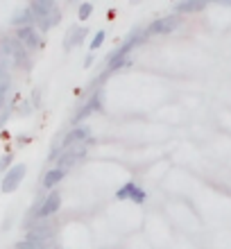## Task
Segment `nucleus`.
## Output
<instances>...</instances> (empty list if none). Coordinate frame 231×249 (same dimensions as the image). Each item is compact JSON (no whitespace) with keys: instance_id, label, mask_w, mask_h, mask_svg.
I'll use <instances>...</instances> for the list:
<instances>
[{"instance_id":"f257e3e1","label":"nucleus","mask_w":231,"mask_h":249,"mask_svg":"<svg viewBox=\"0 0 231 249\" xmlns=\"http://www.w3.org/2000/svg\"><path fill=\"white\" fill-rule=\"evenodd\" d=\"M34 14V23L41 27V30H48L50 25L59 23V12H57V2L54 0H32L30 5Z\"/></svg>"},{"instance_id":"f03ea898","label":"nucleus","mask_w":231,"mask_h":249,"mask_svg":"<svg viewBox=\"0 0 231 249\" xmlns=\"http://www.w3.org/2000/svg\"><path fill=\"white\" fill-rule=\"evenodd\" d=\"M0 50L7 57L9 66H16V68H30V54H27V48L20 43L16 36H7V39L0 41Z\"/></svg>"},{"instance_id":"7ed1b4c3","label":"nucleus","mask_w":231,"mask_h":249,"mask_svg":"<svg viewBox=\"0 0 231 249\" xmlns=\"http://www.w3.org/2000/svg\"><path fill=\"white\" fill-rule=\"evenodd\" d=\"M179 27H181V16H179V14H168V16H161V18L152 20V23L145 27V32H147V36H159V34L175 32Z\"/></svg>"},{"instance_id":"20e7f679","label":"nucleus","mask_w":231,"mask_h":249,"mask_svg":"<svg viewBox=\"0 0 231 249\" xmlns=\"http://www.w3.org/2000/svg\"><path fill=\"white\" fill-rule=\"evenodd\" d=\"M86 145L89 143H79V145H71V147H66V150H61L59 159H57V168H61V170H71L73 165H77L82 159L86 157Z\"/></svg>"},{"instance_id":"39448f33","label":"nucleus","mask_w":231,"mask_h":249,"mask_svg":"<svg viewBox=\"0 0 231 249\" xmlns=\"http://www.w3.org/2000/svg\"><path fill=\"white\" fill-rule=\"evenodd\" d=\"M59 209H61V193L54 188L53 193L46 195V199L41 202L39 209L34 211V217H36V220H48V217H53Z\"/></svg>"},{"instance_id":"423d86ee","label":"nucleus","mask_w":231,"mask_h":249,"mask_svg":"<svg viewBox=\"0 0 231 249\" xmlns=\"http://www.w3.org/2000/svg\"><path fill=\"white\" fill-rule=\"evenodd\" d=\"M25 163H18V165H12L9 170H7V175L2 177V181H0V190L2 193H14V190L18 188L20 184H23V179H25Z\"/></svg>"},{"instance_id":"0eeeda50","label":"nucleus","mask_w":231,"mask_h":249,"mask_svg":"<svg viewBox=\"0 0 231 249\" xmlns=\"http://www.w3.org/2000/svg\"><path fill=\"white\" fill-rule=\"evenodd\" d=\"M102 100H105V95H102V91H95L91 95V100L86 102V105H82V109H79L77 113L73 116V127H77V124H82V120H86L89 116H93L95 111H100L102 109Z\"/></svg>"},{"instance_id":"6e6552de","label":"nucleus","mask_w":231,"mask_h":249,"mask_svg":"<svg viewBox=\"0 0 231 249\" xmlns=\"http://www.w3.org/2000/svg\"><path fill=\"white\" fill-rule=\"evenodd\" d=\"M16 39H18L27 50H39V48L43 46V39H41V34L36 32V27L34 25L18 27V30H16Z\"/></svg>"},{"instance_id":"1a4fd4ad","label":"nucleus","mask_w":231,"mask_h":249,"mask_svg":"<svg viewBox=\"0 0 231 249\" xmlns=\"http://www.w3.org/2000/svg\"><path fill=\"white\" fill-rule=\"evenodd\" d=\"M116 199H132V202H136V204H143L147 199V193L141 188L139 184L127 181V184H123L118 188V193H116Z\"/></svg>"},{"instance_id":"9d476101","label":"nucleus","mask_w":231,"mask_h":249,"mask_svg":"<svg viewBox=\"0 0 231 249\" xmlns=\"http://www.w3.org/2000/svg\"><path fill=\"white\" fill-rule=\"evenodd\" d=\"M89 141H91V129H89V127H84V124H77V127H73V129L64 136V141H61L59 147H61V150H66V147H71V145L89 143Z\"/></svg>"},{"instance_id":"9b49d317","label":"nucleus","mask_w":231,"mask_h":249,"mask_svg":"<svg viewBox=\"0 0 231 249\" xmlns=\"http://www.w3.org/2000/svg\"><path fill=\"white\" fill-rule=\"evenodd\" d=\"M209 2H211V0H181V2H177L175 12H177L179 16H181V14H197V12H204Z\"/></svg>"},{"instance_id":"f8f14e48","label":"nucleus","mask_w":231,"mask_h":249,"mask_svg":"<svg viewBox=\"0 0 231 249\" xmlns=\"http://www.w3.org/2000/svg\"><path fill=\"white\" fill-rule=\"evenodd\" d=\"M66 177V170H61V168H50V170H46V175H43V179H41V186L46 190H54V186L59 184L61 179Z\"/></svg>"},{"instance_id":"ddd939ff","label":"nucleus","mask_w":231,"mask_h":249,"mask_svg":"<svg viewBox=\"0 0 231 249\" xmlns=\"http://www.w3.org/2000/svg\"><path fill=\"white\" fill-rule=\"evenodd\" d=\"M86 34H89V27H71V32H68V36H66V41H64V46H66V50L71 46H79L82 41L86 39Z\"/></svg>"},{"instance_id":"4468645a","label":"nucleus","mask_w":231,"mask_h":249,"mask_svg":"<svg viewBox=\"0 0 231 249\" xmlns=\"http://www.w3.org/2000/svg\"><path fill=\"white\" fill-rule=\"evenodd\" d=\"M32 23H34V14L30 7H27V9H20V12H16L12 16L14 27H27V25H32Z\"/></svg>"},{"instance_id":"2eb2a0df","label":"nucleus","mask_w":231,"mask_h":249,"mask_svg":"<svg viewBox=\"0 0 231 249\" xmlns=\"http://www.w3.org/2000/svg\"><path fill=\"white\" fill-rule=\"evenodd\" d=\"M0 79H9V61L0 50Z\"/></svg>"},{"instance_id":"dca6fc26","label":"nucleus","mask_w":231,"mask_h":249,"mask_svg":"<svg viewBox=\"0 0 231 249\" xmlns=\"http://www.w3.org/2000/svg\"><path fill=\"white\" fill-rule=\"evenodd\" d=\"M9 79H0V107H5L7 102V93H9Z\"/></svg>"},{"instance_id":"f3484780","label":"nucleus","mask_w":231,"mask_h":249,"mask_svg":"<svg viewBox=\"0 0 231 249\" xmlns=\"http://www.w3.org/2000/svg\"><path fill=\"white\" fill-rule=\"evenodd\" d=\"M91 14H93V5H91V2H82V5H79V14H77L79 20H86Z\"/></svg>"},{"instance_id":"a211bd4d","label":"nucleus","mask_w":231,"mask_h":249,"mask_svg":"<svg viewBox=\"0 0 231 249\" xmlns=\"http://www.w3.org/2000/svg\"><path fill=\"white\" fill-rule=\"evenodd\" d=\"M105 36H107V34L102 32V30H100V32H95V36L91 39V46H89V48H91V53H93V50H98V48L105 43Z\"/></svg>"},{"instance_id":"6ab92c4d","label":"nucleus","mask_w":231,"mask_h":249,"mask_svg":"<svg viewBox=\"0 0 231 249\" xmlns=\"http://www.w3.org/2000/svg\"><path fill=\"white\" fill-rule=\"evenodd\" d=\"M12 161H14V154H2V157H0V172L7 170V168L12 165Z\"/></svg>"},{"instance_id":"aec40b11","label":"nucleus","mask_w":231,"mask_h":249,"mask_svg":"<svg viewBox=\"0 0 231 249\" xmlns=\"http://www.w3.org/2000/svg\"><path fill=\"white\" fill-rule=\"evenodd\" d=\"M93 64V54H86V59H84V68H91Z\"/></svg>"},{"instance_id":"412c9836","label":"nucleus","mask_w":231,"mask_h":249,"mask_svg":"<svg viewBox=\"0 0 231 249\" xmlns=\"http://www.w3.org/2000/svg\"><path fill=\"white\" fill-rule=\"evenodd\" d=\"M211 2H218V5H231V0H211Z\"/></svg>"},{"instance_id":"4be33fe9","label":"nucleus","mask_w":231,"mask_h":249,"mask_svg":"<svg viewBox=\"0 0 231 249\" xmlns=\"http://www.w3.org/2000/svg\"><path fill=\"white\" fill-rule=\"evenodd\" d=\"M177 2H181V0H177Z\"/></svg>"},{"instance_id":"5701e85b","label":"nucleus","mask_w":231,"mask_h":249,"mask_svg":"<svg viewBox=\"0 0 231 249\" xmlns=\"http://www.w3.org/2000/svg\"><path fill=\"white\" fill-rule=\"evenodd\" d=\"M54 249H59V247H54Z\"/></svg>"}]
</instances>
